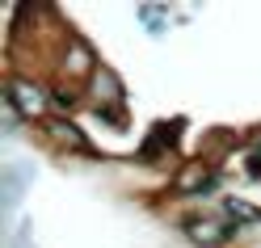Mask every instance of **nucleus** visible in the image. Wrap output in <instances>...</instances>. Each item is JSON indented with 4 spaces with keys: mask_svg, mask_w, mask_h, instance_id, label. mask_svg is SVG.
I'll list each match as a JSON object with an SVG mask.
<instances>
[{
    "mask_svg": "<svg viewBox=\"0 0 261 248\" xmlns=\"http://www.w3.org/2000/svg\"><path fill=\"white\" fill-rule=\"evenodd\" d=\"M5 105H13L21 118H42L46 114V89L34 85V80L21 76V72H9L5 76Z\"/></svg>",
    "mask_w": 261,
    "mask_h": 248,
    "instance_id": "nucleus-1",
    "label": "nucleus"
},
{
    "mask_svg": "<svg viewBox=\"0 0 261 248\" xmlns=\"http://www.w3.org/2000/svg\"><path fill=\"white\" fill-rule=\"evenodd\" d=\"M215 181H219V173L211 169L206 160H194L173 177V189L177 194H206V189H215Z\"/></svg>",
    "mask_w": 261,
    "mask_h": 248,
    "instance_id": "nucleus-2",
    "label": "nucleus"
},
{
    "mask_svg": "<svg viewBox=\"0 0 261 248\" xmlns=\"http://www.w3.org/2000/svg\"><path fill=\"white\" fill-rule=\"evenodd\" d=\"M59 68H63V76L85 80V76L97 72V63H93V51H89V46L80 42L76 34H68V38H63V63H59Z\"/></svg>",
    "mask_w": 261,
    "mask_h": 248,
    "instance_id": "nucleus-3",
    "label": "nucleus"
},
{
    "mask_svg": "<svg viewBox=\"0 0 261 248\" xmlns=\"http://www.w3.org/2000/svg\"><path fill=\"white\" fill-rule=\"evenodd\" d=\"M89 93H93V101H97V109H118L122 105V85H118V76H114L110 68H97L93 76H89Z\"/></svg>",
    "mask_w": 261,
    "mask_h": 248,
    "instance_id": "nucleus-4",
    "label": "nucleus"
},
{
    "mask_svg": "<svg viewBox=\"0 0 261 248\" xmlns=\"http://www.w3.org/2000/svg\"><path fill=\"white\" fill-rule=\"evenodd\" d=\"M186 236H190L194 244H202V248H215V244H223L227 236H232V223H227L223 214H211V219H190V223H186Z\"/></svg>",
    "mask_w": 261,
    "mask_h": 248,
    "instance_id": "nucleus-5",
    "label": "nucleus"
},
{
    "mask_svg": "<svg viewBox=\"0 0 261 248\" xmlns=\"http://www.w3.org/2000/svg\"><path fill=\"white\" fill-rule=\"evenodd\" d=\"M219 214H223L227 223H257V219H261V214L244 202V198H227V202L219 206Z\"/></svg>",
    "mask_w": 261,
    "mask_h": 248,
    "instance_id": "nucleus-6",
    "label": "nucleus"
},
{
    "mask_svg": "<svg viewBox=\"0 0 261 248\" xmlns=\"http://www.w3.org/2000/svg\"><path fill=\"white\" fill-rule=\"evenodd\" d=\"M46 135H55V143H68V147H76V152H89L85 135H80L72 122H46Z\"/></svg>",
    "mask_w": 261,
    "mask_h": 248,
    "instance_id": "nucleus-7",
    "label": "nucleus"
},
{
    "mask_svg": "<svg viewBox=\"0 0 261 248\" xmlns=\"http://www.w3.org/2000/svg\"><path fill=\"white\" fill-rule=\"evenodd\" d=\"M244 169H249V173H244V177H253V181L261 177V139L253 143V152H249V160H244Z\"/></svg>",
    "mask_w": 261,
    "mask_h": 248,
    "instance_id": "nucleus-8",
    "label": "nucleus"
}]
</instances>
